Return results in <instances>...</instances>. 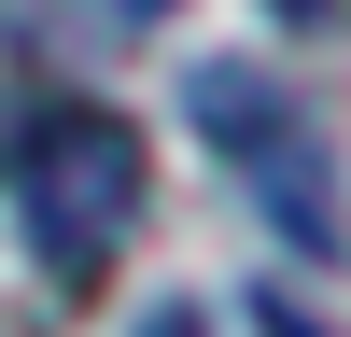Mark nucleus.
Returning a JSON list of instances; mask_svg holds the SVG:
<instances>
[{
  "mask_svg": "<svg viewBox=\"0 0 351 337\" xmlns=\"http://www.w3.org/2000/svg\"><path fill=\"white\" fill-rule=\"evenodd\" d=\"M0 183H14V225L56 281H99L127 253L141 197H155V155H141V127L112 99H28L14 140H0Z\"/></svg>",
  "mask_w": 351,
  "mask_h": 337,
  "instance_id": "nucleus-1",
  "label": "nucleus"
},
{
  "mask_svg": "<svg viewBox=\"0 0 351 337\" xmlns=\"http://www.w3.org/2000/svg\"><path fill=\"white\" fill-rule=\"evenodd\" d=\"M267 14H281V28H324V0H267Z\"/></svg>",
  "mask_w": 351,
  "mask_h": 337,
  "instance_id": "nucleus-4",
  "label": "nucleus"
},
{
  "mask_svg": "<svg viewBox=\"0 0 351 337\" xmlns=\"http://www.w3.org/2000/svg\"><path fill=\"white\" fill-rule=\"evenodd\" d=\"M99 14H112V28H169L183 0H99Z\"/></svg>",
  "mask_w": 351,
  "mask_h": 337,
  "instance_id": "nucleus-3",
  "label": "nucleus"
},
{
  "mask_svg": "<svg viewBox=\"0 0 351 337\" xmlns=\"http://www.w3.org/2000/svg\"><path fill=\"white\" fill-rule=\"evenodd\" d=\"M155 337H197V323H183V309H169V323H155Z\"/></svg>",
  "mask_w": 351,
  "mask_h": 337,
  "instance_id": "nucleus-5",
  "label": "nucleus"
},
{
  "mask_svg": "<svg viewBox=\"0 0 351 337\" xmlns=\"http://www.w3.org/2000/svg\"><path fill=\"white\" fill-rule=\"evenodd\" d=\"M183 112L239 155V183H253V211L281 225V253L324 267V253H337V197H324V127H309V99H295L281 71L211 56V71H183Z\"/></svg>",
  "mask_w": 351,
  "mask_h": 337,
  "instance_id": "nucleus-2",
  "label": "nucleus"
}]
</instances>
